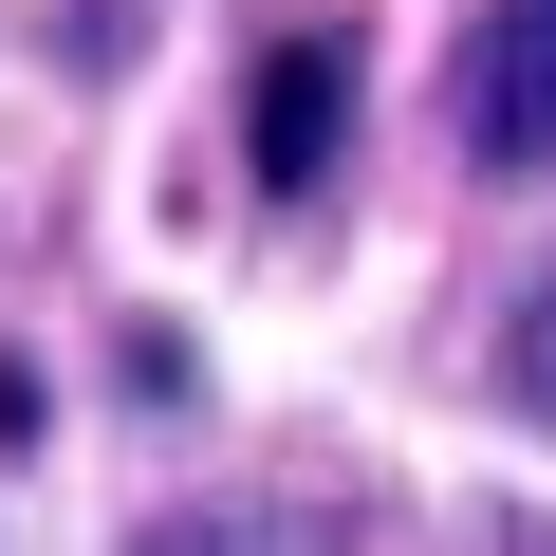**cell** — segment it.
Masks as SVG:
<instances>
[{"label": "cell", "mask_w": 556, "mask_h": 556, "mask_svg": "<svg viewBox=\"0 0 556 556\" xmlns=\"http://www.w3.org/2000/svg\"><path fill=\"white\" fill-rule=\"evenodd\" d=\"M445 130H464L482 186H538V167H556V0H482V20H464Z\"/></svg>", "instance_id": "6da1fadb"}, {"label": "cell", "mask_w": 556, "mask_h": 556, "mask_svg": "<svg viewBox=\"0 0 556 556\" xmlns=\"http://www.w3.org/2000/svg\"><path fill=\"white\" fill-rule=\"evenodd\" d=\"M353 20H298L260 56V93H241V167H260V204H316L334 186V149H353Z\"/></svg>", "instance_id": "7a4b0ae2"}, {"label": "cell", "mask_w": 556, "mask_h": 556, "mask_svg": "<svg viewBox=\"0 0 556 556\" xmlns=\"http://www.w3.org/2000/svg\"><path fill=\"white\" fill-rule=\"evenodd\" d=\"M501 390L556 427V260H538V298H519V334H501Z\"/></svg>", "instance_id": "3957f363"}, {"label": "cell", "mask_w": 556, "mask_h": 556, "mask_svg": "<svg viewBox=\"0 0 556 556\" xmlns=\"http://www.w3.org/2000/svg\"><path fill=\"white\" fill-rule=\"evenodd\" d=\"M130 556H278V538H260V519H223V501H186V519H149Z\"/></svg>", "instance_id": "277c9868"}]
</instances>
